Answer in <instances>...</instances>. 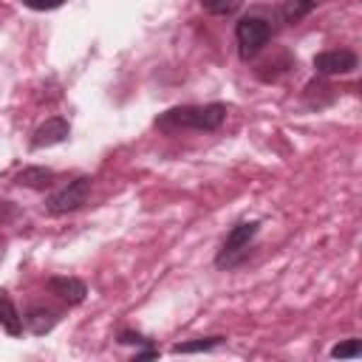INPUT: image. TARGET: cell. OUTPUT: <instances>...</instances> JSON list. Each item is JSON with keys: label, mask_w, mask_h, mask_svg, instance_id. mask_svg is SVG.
<instances>
[{"label": "cell", "mask_w": 362, "mask_h": 362, "mask_svg": "<svg viewBox=\"0 0 362 362\" xmlns=\"http://www.w3.org/2000/svg\"><path fill=\"white\" fill-rule=\"evenodd\" d=\"M226 119V105L212 102V105H181L170 107L156 119V127L164 133H178V130H201L212 133L223 124Z\"/></svg>", "instance_id": "obj_1"}, {"label": "cell", "mask_w": 362, "mask_h": 362, "mask_svg": "<svg viewBox=\"0 0 362 362\" xmlns=\"http://www.w3.org/2000/svg\"><path fill=\"white\" fill-rule=\"evenodd\" d=\"M257 229H260V221H240L238 226H232V232L223 238V243L215 255V266L218 269H235L238 263H243L249 249H252Z\"/></svg>", "instance_id": "obj_2"}, {"label": "cell", "mask_w": 362, "mask_h": 362, "mask_svg": "<svg viewBox=\"0 0 362 362\" xmlns=\"http://www.w3.org/2000/svg\"><path fill=\"white\" fill-rule=\"evenodd\" d=\"M272 37V25L263 20V17H240L238 25H235V40H238V54L243 62L255 59L263 45L269 42Z\"/></svg>", "instance_id": "obj_3"}, {"label": "cell", "mask_w": 362, "mask_h": 362, "mask_svg": "<svg viewBox=\"0 0 362 362\" xmlns=\"http://www.w3.org/2000/svg\"><path fill=\"white\" fill-rule=\"evenodd\" d=\"M90 184H93L90 175H79V178L68 181L62 189H57L45 198V212L48 215H68V212L79 209L90 195Z\"/></svg>", "instance_id": "obj_4"}, {"label": "cell", "mask_w": 362, "mask_h": 362, "mask_svg": "<svg viewBox=\"0 0 362 362\" xmlns=\"http://www.w3.org/2000/svg\"><path fill=\"white\" fill-rule=\"evenodd\" d=\"M356 65H359V59L348 48H334V51H322L314 57V71L322 76H345V74L356 71Z\"/></svg>", "instance_id": "obj_5"}, {"label": "cell", "mask_w": 362, "mask_h": 362, "mask_svg": "<svg viewBox=\"0 0 362 362\" xmlns=\"http://www.w3.org/2000/svg\"><path fill=\"white\" fill-rule=\"evenodd\" d=\"M68 136H71V124H68V119H62V116H51V119H45V122L34 130V136H31V147H34V150L54 147V144H62Z\"/></svg>", "instance_id": "obj_6"}, {"label": "cell", "mask_w": 362, "mask_h": 362, "mask_svg": "<svg viewBox=\"0 0 362 362\" xmlns=\"http://www.w3.org/2000/svg\"><path fill=\"white\" fill-rule=\"evenodd\" d=\"M45 286H48L51 294H57L68 305H79L88 297V286L79 277H51Z\"/></svg>", "instance_id": "obj_7"}, {"label": "cell", "mask_w": 362, "mask_h": 362, "mask_svg": "<svg viewBox=\"0 0 362 362\" xmlns=\"http://www.w3.org/2000/svg\"><path fill=\"white\" fill-rule=\"evenodd\" d=\"M57 322H59V314H57L54 308H45V305H34V308H28L25 317H23V325H25L31 334H37V337L48 334Z\"/></svg>", "instance_id": "obj_8"}, {"label": "cell", "mask_w": 362, "mask_h": 362, "mask_svg": "<svg viewBox=\"0 0 362 362\" xmlns=\"http://www.w3.org/2000/svg\"><path fill=\"white\" fill-rule=\"evenodd\" d=\"M0 328L11 337H20L23 334V317L14 305V300L8 297V291L0 288Z\"/></svg>", "instance_id": "obj_9"}, {"label": "cell", "mask_w": 362, "mask_h": 362, "mask_svg": "<svg viewBox=\"0 0 362 362\" xmlns=\"http://www.w3.org/2000/svg\"><path fill=\"white\" fill-rule=\"evenodd\" d=\"M54 181V170L48 167H25L17 173V184L20 187H31V189H42Z\"/></svg>", "instance_id": "obj_10"}, {"label": "cell", "mask_w": 362, "mask_h": 362, "mask_svg": "<svg viewBox=\"0 0 362 362\" xmlns=\"http://www.w3.org/2000/svg\"><path fill=\"white\" fill-rule=\"evenodd\" d=\"M226 342V337H201V339H192V342H178L173 345V354H206V351H215Z\"/></svg>", "instance_id": "obj_11"}, {"label": "cell", "mask_w": 362, "mask_h": 362, "mask_svg": "<svg viewBox=\"0 0 362 362\" xmlns=\"http://www.w3.org/2000/svg\"><path fill=\"white\" fill-rule=\"evenodd\" d=\"M314 6H317V0H283L280 14L286 23H300L303 17H308L314 11Z\"/></svg>", "instance_id": "obj_12"}, {"label": "cell", "mask_w": 362, "mask_h": 362, "mask_svg": "<svg viewBox=\"0 0 362 362\" xmlns=\"http://www.w3.org/2000/svg\"><path fill=\"white\" fill-rule=\"evenodd\" d=\"M243 6V0H201V8L215 17H229Z\"/></svg>", "instance_id": "obj_13"}, {"label": "cell", "mask_w": 362, "mask_h": 362, "mask_svg": "<svg viewBox=\"0 0 362 362\" xmlns=\"http://www.w3.org/2000/svg\"><path fill=\"white\" fill-rule=\"evenodd\" d=\"M331 356L334 359H342V356H359V339H345L339 345L331 348Z\"/></svg>", "instance_id": "obj_14"}, {"label": "cell", "mask_w": 362, "mask_h": 362, "mask_svg": "<svg viewBox=\"0 0 362 362\" xmlns=\"http://www.w3.org/2000/svg\"><path fill=\"white\" fill-rule=\"evenodd\" d=\"M65 0H23V6L34 8V11H51V8H59Z\"/></svg>", "instance_id": "obj_15"}, {"label": "cell", "mask_w": 362, "mask_h": 362, "mask_svg": "<svg viewBox=\"0 0 362 362\" xmlns=\"http://www.w3.org/2000/svg\"><path fill=\"white\" fill-rule=\"evenodd\" d=\"M119 342L122 345H150V339L144 334H136V331H122L119 334Z\"/></svg>", "instance_id": "obj_16"}, {"label": "cell", "mask_w": 362, "mask_h": 362, "mask_svg": "<svg viewBox=\"0 0 362 362\" xmlns=\"http://www.w3.org/2000/svg\"><path fill=\"white\" fill-rule=\"evenodd\" d=\"M156 356H158L156 348H147V351H139V354H136V359H156Z\"/></svg>", "instance_id": "obj_17"}]
</instances>
